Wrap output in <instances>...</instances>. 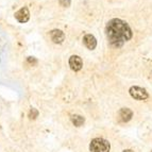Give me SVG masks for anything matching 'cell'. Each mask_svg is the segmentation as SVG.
<instances>
[{"label": "cell", "mask_w": 152, "mask_h": 152, "mask_svg": "<svg viewBox=\"0 0 152 152\" xmlns=\"http://www.w3.org/2000/svg\"><path fill=\"white\" fill-rule=\"evenodd\" d=\"M105 32L110 45L114 48L122 47L124 44L130 41L133 36L130 26L119 18L111 19L107 25Z\"/></svg>", "instance_id": "cell-1"}, {"label": "cell", "mask_w": 152, "mask_h": 152, "mask_svg": "<svg viewBox=\"0 0 152 152\" xmlns=\"http://www.w3.org/2000/svg\"><path fill=\"white\" fill-rule=\"evenodd\" d=\"M110 148H111L110 142L103 138H100V137L94 138L91 140V146H89L91 152H109Z\"/></svg>", "instance_id": "cell-2"}, {"label": "cell", "mask_w": 152, "mask_h": 152, "mask_svg": "<svg viewBox=\"0 0 152 152\" xmlns=\"http://www.w3.org/2000/svg\"><path fill=\"white\" fill-rule=\"evenodd\" d=\"M129 93L132 98H134L135 100H146L149 97L147 91L140 86H132L130 88Z\"/></svg>", "instance_id": "cell-3"}, {"label": "cell", "mask_w": 152, "mask_h": 152, "mask_svg": "<svg viewBox=\"0 0 152 152\" xmlns=\"http://www.w3.org/2000/svg\"><path fill=\"white\" fill-rule=\"evenodd\" d=\"M15 18L16 20L19 21L21 23H25L29 20V18H30V12H29V9L27 7H23V8L19 9L17 12L15 13Z\"/></svg>", "instance_id": "cell-4"}, {"label": "cell", "mask_w": 152, "mask_h": 152, "mask_svg": "<svg viewBox=\"0 0 152 152\" xmlns=\"http://www.w3.org/2000/svg\"><path fill=\"white\" fill-rule=\"evenodd\" d=\"M69 66L70 68L75 71H79L82 69V66H83V62H82V58L79 56H72L69 58Z\"/></svg>", "instance_id": "cell-5"}, {"label": "cell", "mask_w": 152, "mask_h": 152, "mask_svg": "<svg viewBox=\"0 0 152 152\" xmlns=\"http://www.w3.org/2000/svg\"><path fill=\"white\" fill-rule=\"evenodd\" d=\"M83 44L87 49L94 50L97 46V39L93 34H85L83 37Z\"/></svg>", "instance_id": "cell-6"}, {"label": "cell", "mask_w": 152, "mask_h": 152, "mask_svg": "<svg viewBox=\"0 0 152 152\" xmlns=\"http://www.w3.org/2000/svg\"><path fill=\"white\" fill-rule=\"evenodd\" d=\"M50 38L53 43L62 44L64 42V39H65V34H64L63 31L56 29V30H52L50 32Z\"/></svg>", "instance_id": "cell-7"}, {"label": "cell", "mask_w": 152, "mask_h": 152, "mask_svg": "<svg viewBox=\"0 0 152 152\" xmlns=\"http://www.w3.org/2000/svg\"><path fill=\"white\" fill-rule=\"evenodd\" d=\"M133 116V112L128 107H124L119 111V119L122 122H128Z\"/></svg>", "instance_id": "cell-8"}, {"label": "cell", "mask_w": 152, "mask_h": 152, "mask_svg": "<svg viewBox=\"0 0 152 152\" xmlns=\"http://www.w3.org/2000/svg\"><path fill=\"white\" fill-rule=\"evenodd\" d=\"M71 121H72V124L76 127H81L82 124H84V121H85V119H84V117L81 116V115H72L71 116Z\"/></svg>", "instance_id": "cell-9"}, {"label": "cell", "mask_w": 152, "mask_h": 152, "mask_svg": "<svg viewBox=\"0 0 152 152\" xmlns=\"http://www.w3.org/2000/svg\"><path fill=\"white\" fill-rule=\"evenodd\" d=\"M38 116V111L36 109H31L29 112V118L30 119H35L36 117Z\"/></svg>", "instance_id": "cell-10"}, {"label": "cell", "mask_w": 152, "mask_h": 152, "mask_svg": "<svg viewBox=\"0 0 152 152\" xmlns=\"http://www.w3.org/2000/svg\"><path fill=\"white\" fill-rule=\"evenodd\" d=\"M58 3H60L62 7H64V8H68L71 3V0H58Z\"/></svg>", "instance_id": "cell-11"}, {"label": "cell", "mask_w": 152, "mask_h": 152, "mask_svg": "<svg viewBox=\"0 0 152 152\" xmlns=\"http://www.w3.org/2000/svg\"><path fill=\"white\" fill-rule=\"evenodd\" d=\"M27 62H28L29 64H31L32 66H34V65L37 64V60H36L34 56H29V58H27Z\"/></svg>", "instance_id": "cell-12"}, {"label": "cell", "mask_w": 152, "mask_h": 152, "mask_svg": "<svg viewBox=\"0 0 152 152\" xmlns=\"http://www.w3.org/2000/svg\"><path fill=\"white\" fill-rule=\"evenodd\" d=\"M124 152H133V151H132V150H124Z\"/></svg>", "instance_id": "cell-13"}, {"label": "cell", "mask_w": 152, "mask_h": 152, "mask_svg": "<svg viewBox=\"0 0 152 152\" xmlns=\"http://www.w3.org/2000/svg\"><path fill=\"white\" fill-rule=\"evenodd\" d=\"M151 75H152V72H151Z\"/></svg>", "instance_id": "cell-14"}]
</instances>
